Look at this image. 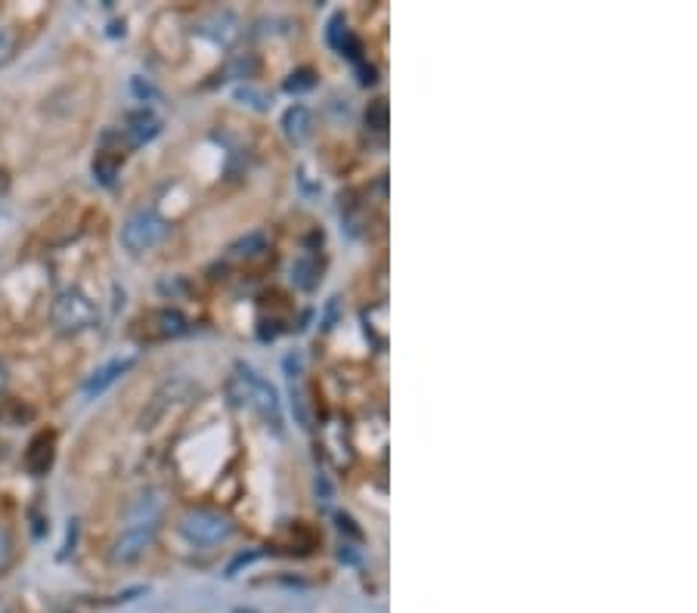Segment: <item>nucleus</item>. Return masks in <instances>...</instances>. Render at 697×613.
Wrapping results in <instances>:
<instances>
[{
	"mask_svg": "<svg viewBox=\"0 0 697 613\" xmlns=\"http://www.w3.org/2000/svg\"><path fill=\"white\" fill-rule=\"evenodd\" d=\"M227 391H230L233 403L255 409L273 431H282V406H279L276 391L264 378H258L255 372H251L248 366H236V375L230 378Z\"/></svg>",
	"mask_w": 697,
	"mask_h": 613,
	"instance_id": "1",
	"label": "nucleus"
},
{
	"mask_svg": "<svg viewBox=\"0 0 697 613\" xmlns=\"http://www.w3.org/2000/svg\"><path fill=\"white\" fill-rule=\"evenodd\" d=\"M158 521H162L158 505L146 502V496H143L140 505H137V511H134L131 524L121 530V536L112 545V561L115 564H134L146 552V548L152 545V539L158 533Z\"/></svg>",
	"mask_w": 697,
	"mask_h": 613,
	"instance_id": "2",
	"label": "nucleus"
},
{
	"mask_svg": "<svg viewBox=\"0 0 697 613\" xmlns=\"http://www.w3.org/2000/svg\"><path fill=\"white\" fill-rule=\"evenodd\" d=\"M168 236V223L155 211H134L121 227V245L128 254H146L158 248Z\"/></svg>",
	"mask_w": 697,
	"mask_h": 613,
	"instance_id": "3",
	"label": "nucleus"
},
{
	"mask_svg": "<svg viewBox=\"0 0 697 613\" xmlns=\"http://www.w3.org/2000/svg\"><path fill=\"white\" fill-rule=\"evenodd\" d=\"M50 319L56 332L62 335H75V332H84L90 329L93 322H97V307L90 304L87 295L75 292V288H69V292H62L53 307H50Z\"/></svg>",
	"mask_w": 697,
	"mask_h": 613,
	"instance_id": "4",
	"label": "nucleus"
},
{
	"mask_svg": "<svg viewBox=\"0 0 697 613\" xmlns=\"http://www.w3.org/2000/svg\"><path fill=\"white\" fill-rule=\"evenodd\" d=\"M183 533L199 542V545H217V542H224L230 539L233 533V524L224 518L220 511H211V508H189L183 514Z\"/></svg>",
	"mask_w": 697,
	"mask_h": 613,
	"instance_id": "5",
	"label": "nucleus"
},
{
	"mask_svg": "<svg viewBox=\"0 0 697 613\" xmlns=\"http://www.w3.org/2000/svg\"><path fill=\"white\" fill-rule=\"evenodd\" d=\"M53 456H56V437L50 431H41L31 437L28 449H25V468L31 477H44L53 465Z\"/></svg>",
	"mask_w": 697,
	"mask_h": 613,
	"instance_id": "6",
	"label": "nucleus"
},
{
	"mask_svg": "<svg viewBox=\"0 0 697 613\" xmlns=\"http://www.w3.org/2000/svg\"><path fill=\"white\" fill-rule=\"evenodd\" d=\"M183 384H186L183 378L162 384V391H158V394L152 397V403L143 409V415H140V428H155V422H158V418H162V415L168 412V406H171L174 400H180V394H177V391H180Z\"/></svg>",
	"mask_w": 697,
	"mask_h": 613,
	"instance_id": "7",
	"label": "nucleus"
},
{
	"mask_svg": "<svg viewBox=\"0 0 697 613\" xmlns=\"http://www.w3.org/2000/svg\"><path fill=\"white\" fill-rule=\"evenodd\" d=\"M158 131H162V121H158L152 112L140 109V112H134V115L128 118V127H124V137H128L131 146H143V143H149Z\"/></svg>",
	"mask_w": 697,
	"mask_h": 613,
	"instance_id": "8",
	"label": "nucleus"
},
{
	"mask_svg": "<svg viewBox=\"0 0 697 613\" xmlns=\"http://www.w3.org/2000/svg\"><path fill=\"white\" fill-rule=\"evenodd\" d=\"M134 366V357H124V360H112V363H106L97 375L93 378H87V384H84V394L87 397H93V394H103L106 387L112 384V381H118L124 372H128Z\"/></svg>",
	"mask_w": 697,
	"mask_h": 613,
	"instance_id": "9",
	"label": "nucleus"
},
{
	"mask_svg": "<svg viewBox=\"0 0 697 613\" xmlns=\"http://www.w3.org/2000/svg\"><path fill=\"white\" fill-rule=\"evenodd\" d=\"M310 127H313V115L301 103L292 106L289 112L282 115V131H285V137H289L292 143H304L310 137Z\"/></svg>",
	"mask_w": 697,
	"mask_h": 613,
	"instance_id": "10",
	"label": "nucleus"
},
{
	"mask_svg": "<svg viewBox=\"0 0 697 613\" xmlns=\"http://www.w3.org/2000/svg\"><path fill=\"white\" fill-rule=\"evenodd\" d=\"M292 282L298 288H304V292H310V288H316V282H320V261H316L310 251L301 254L292 264Z\"/></svg>",
	"mask_w": 697,
	"mask_h": 613,
	"instance_id": "11",
	"label": "nucleus"
},
{
	"mask_svg": "<svg viewBox=\"0 0 697 613\" xmlns=\"http://www.w3.org/2000/svg\"><path fill=\"white\" fill-rule=\"evenodd\" d=\"M155 322H158V335H162V338H177V335H183L189 329V322L177 310H158Z\"/></svg>",
	"mask_w": 697,
	"mask_h": 613,
	"instance_id": "12",
	"label": "nucleus"
},
{
	"mask_svg": "<svg viewBox=\"0 0 697 613\" xmlns=\"http://www.w3.org/2000/svg\"><path fill=\"white\" fill-rule=\"evenodd\" d=\"M366 329L375 335L378 344L388 341V307L385 304H378L375 310H366Z\"/></svg>",
	"mask_w": 697,
	"mask_h": 613,
	"instance_id": "13",
	"label": "nucleus"
},
{
	"mask_svg": "<svg viewBox=\"0 0 697 613\" xmlns=\"http://www.w3.org/2000/svg\"><path fill=\"white\" fill-rule=\"evenodd\" d=\"M366 127H372V131H378V134H385V127H388V103L385 100L369 103V109H366Z\"/></svg>",
	"mask_w": 697,
	"mask_h": 613,
	"instance_id": "14",
	"label": "nucleus"
},
{
	"mask_svg": "<svg viewBox=\"0 0 697 613\" xmlns=\"http://www.w3.org/2000/svg\"><path fill=\"white\" fill-rule=\"evenodd\" d=\"M115 171H118V161L115 158H109V152H100L97 158H93V174L100 177V183H112L115 180Z\"/></svg>",
	"mask_w": 697,
	"mask_h": 613,
	"instance_id": "15",
	"label": "nucleus"
},
{
	"mask_svg": "<svg viewBox=\"0 0 697 613\" xmlns=\"http://www.w3.org/2000/svg\"><path fill=\"white\" fill-rule=\"evenodd\" d=\"M261 251H267V236H264V233H251V236H245V239L236 245V254H239V257H255V254H261Z\"/></svg>",
	"mask_w": 697,
	"mask_h": 613,
	"instance_id": "16",
	"label": "nucleus"
},
{
	"mask_svg": "<svg viewBox=\"0 0 697 613\" xmlns=\"http://www.w3.org/2000/svg\"><path fill=\"white\" fill-rule=\"evenodd\" d=\"M326 38H329V44H332L335 50H341V47H344V41L351 38V31H347V25H344V16H332V19H329Z\"/></svg>",
	"mask_w": 697,
	"mask_h": 613,
	"instance_id": "17",
	"label": "nucleus"
},
{
	"mask_svg": "<svg viewBox=\"0 0 697 613\" xmlns=\"http://www.w3.org/2000/svg\"><path fill=\"white\" fill-rule=\"evenodd\" d=\"M316 81H313V72L310 69H301V72H295L289 81H285V90L289 93H304V90H310Z\"/></svg>",
	"mask_w": 697,
	"mask_h": 613,
	"instance_id": "18",
	"label": "nucleus"
},
{
	"mask_svg": "<svg viewBox=\"0 0 697 613\" xmlns=\"http://www.w3.org/2000/svg\"><path fill=\"white\" fill-rule=\"evenodd\" d=\"M10 561H13V539L4 527H0V573L10 567Z\"/></svg>",
	"mask_w": 697,
	"mask_h": 613,
	"instance_id": "19",
	"label": "nucleus"
},
{
	"mask_svg": "<svg viewBox=\"0 0 697 613\" xmlns=\"http://www.w3.org/2000/svg\"><path fill=\"white\" fill-rule=\"evenodd\" d=\"M10 53H13V35H10V28L0 25V66L10 59Z\"/></svg>",
	"mask_w": 697,
	"mask_h": 613,
	"instance_id": "20",
	"label": "nucleus"
},
{
	"mask_svg": "<svg viewBox=\"0 0 697 613\" xmlns=\"http://www.w3.org/2000/svg\"><path fill=\"white\" fill-rule=\"evenodd\" d=\"M4 391H7V369L0 363V397H4Z\"/></svg>",
	"mask_w": 697,
	"mask_h": 613,
	"instance_id": "21",
	"label": "nucleus"
}]
</instances>
